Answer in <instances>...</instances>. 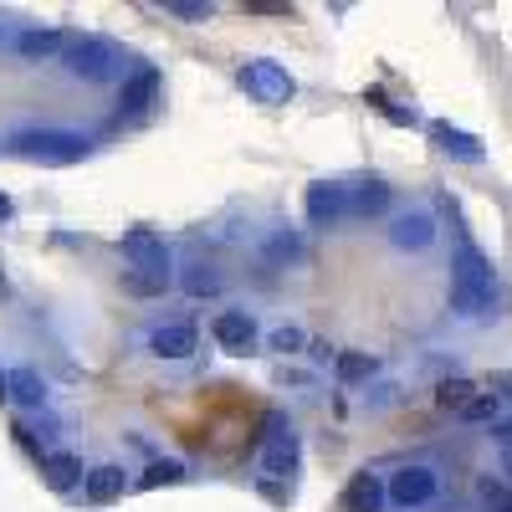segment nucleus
I'll return each mask as SVG.
<instances>
[{
    "mask_svg": "<svg viewBox=\"0 0 512 512\" xmlns=\"http://www.w3.org/2000/svg\"><path fill=\"white\" fill-rule=\"evenodd\" d=\"M492 297H497V277H492V262L472 246V241H461L456 256H451V308L461 318H482L492 308Z\"/></svg>",
    "mask_w": 512,
    "mask_h": 512,
    "instance_id": "obj_1",
    "label": "nucleus"
},
{
    "mask_svg": "<svg viewBox=\"0 0 512 512\" xmlns=\"http://www.w3.org/2000/svg\"><path fill=\"white\" fill-rule=\"evenodd\" d=\"M6 149L36 164H77L88 154V139L72 134V128H21V134L6 139Z\"/></svg>",
    "mask_w": 512,
    "mask_h": 512,
    "instance_id": "obj_2",
    "label": "nucleus"
},
{
    "mask_svg": "<svg viewBox=\"0 0 512 512\" xmlns=\"http://www.w3.org/2000/svg\"><path fill=\"white\" fill-rule=\"evenodd\" d=\"M62 62H67V72H72V77H82V82H108V77H113L118 52L108 47L103 36H77V41H67Z\"/></svg>",
    "mask_w": 512,
    "mask_h": 512,
    "instance_id": "obj_3",
    "label": "nucleus"
},
{
    "mask_svg": "<svg viewBox=\"0 0 512 512\" xmlns=\"http://www.w3.org/2000/svg\"><path fill=\"white\" fill-rule=\"evenodd\" d=\"M297 431L287 425V415H267V441H262V472L267 477H287V472H297Z\"/></svg>",
    "mask_w": 512,
    "mask_h": 512,
    "instance_id": "obj_4",
    "label": "nucleus"
},
{
    "mask_svg": "<svg viewBox=\"0 0 512 512\" xmlns=\"http://www.w3.org/2000/svg\"><path fill=\"white\" fill-rule=\"evenodd\" d=\"M123 256L134 262V272H154V277H169V246L164 236H154L149 226H134V231H123Z\"/></svg>",
    "mask_w": 512,
    "mask_h": 512,
    "instance_id": "obj_5",
    "label": "nucleus"
},
{
    "mask_svg": "<svg viewBox=\"0 0 512 512\" xmlns=\"http://www.w3.org/2000/svg\"><path fill=\"white\" fill-rule=\"evenodd\" d=\"M241 88L256 103H287L292 98V77L277 62H251V67H241Z\"/></svg>",
    "mask_w": 512,
    "mask_h": 512,
    "instance_id": "obj_6",
    "label": "nucleus"
},
{
    "mask_svg": "<svg viewBox=\"0 0 512 512\" xmlns=\"http://www.w3.org/2000/svg\"><path fill=\"white\" fill-rule=\"evenodd\" d=\"M431 497H436V472L431 466H405V472L390 477V502H400V507H425Z\"/></svg>",
    "mask_w": 512,
    "mask_h": 512,
    "instance_id": "obj_7",
    "label": "nucleus"
},
{
    "mask_svg": "<svg viewBox=\"0 0 512 512\" xmlns=\"http://www.w3.org/2000/svg\"><path fill=\"white\" fill-rule=\"evenodd\" d=\"M159 72L154 67H144V72H134L123 82V93H118V118H144L149 108H154V98H159Z\"/></svg>",
    "mask_w": 512,
    "mask_h": 512,
    "instance_id": "obj_8",
    "label": "nucleus"
},
{
    "mask_svg": "<svg viewBox=\"0 0 512 512\" xmlns=\"http://www.w3.org/2000/svg\"><path fill=\"white\" fill-rule=\"evenodd\" d=\"M303 205H308V221H313V226H333V221L349 216V190L323 180V185H308V200H303Z\"/></svg>",
    "mask_w": 512,
    "mask_h": 512,
    "instance_id": "obj_9",
    "label": "nucleus"
},
{
    "mask_svg": "<svg viewBox=\"0 0 512 512\" xmlns=\"http://www.w3.org/2000/svg\"><path fill=\"white\" fill-rule=\"evenodd\" d=\"M210 333H216V344H221L226 354H251V344H256V323H251V313H241V308L221 313L216 323H210Z\"/></svg>",
    "mask_w": 512,
    "mask_h": 512,
    "instance_id": "obj_10",
    "label": "nucleus"
},
{
    "mask_svg": "<svg viewBox=\"0 0 512 512\" xmlns=\"http://www.w3.org/2000/svg\"><path fill=\"white\" fill-rule=\"evenodd\" d=\"M195 344H200V333L190 323H164L149 333V354H159V359H190Z\"/></svg>",
    "mask_w": 512,
    "mask_h": 512,
    "instance_id": "obj_11",
    "label": "nucleus"
},
{
    "mask_svg": "<svg viewBox=\"0 0 512 512\" xmlns=\"http://www.w3.org/2000/svg\"><path fill=\"white\" fill-rule=\"evenodd\" d=\"M390 241L400 251H425L436 241V221L425 216V210H405V216H395V226H390Z\"/></svg>",
    "mask_w": 512,
    "mask_h": 512,
    "instance_id": "obj_12",
    "label": "nucleus"
},
{
    "mask_svg": "<svg viewBox=\"0 0 512 512\" xmlns=\"http://www.w3.org/2000/svg\"><path fill=\"white\" fill-rule=\"evenodd\" d=\"M41 477H47L52 492H72L77 482H88L82 477V461L67 456V451H52V456H41Z\"/></svg>",
    "mask_w": 512,
    "mask_h": 512,
    "instance_id": "obj_13",
    "label": "nucleus"
},
{
    "mask_svg": "<svg viewBox=\"0 0 512 512\" xmlns=\"http://www.w3.org/2000/svg\"><path fill=\"white\" fill-rule=\"evenodd\" d=\"M431 139L446 149V154H456V159H466V164H482V144L466 134V128H451V123H431Z\"/></svg>",
    "mask_w": 512,
    "mask_h": 512,
    "instance_id": "obj_14",
    "label": "nucleus"
},
{
    "mask_svg": "<svg viewBox=\"0 0 512 512\" xmlns=\"http://www.w3.org/2000/svg\"><path fill=\"white\" fill-rule=\"evenodd\" d=\"M379 502H384V487H379L374 472H359L344 487V512H379Z\"/></svg>",
    "mask_w": 512,
    "mask_h": 512,
    "instance_id": "obj_15",
    "label": "nucleus"
},
{
    "mask_svg": "<svg viewBox=\"0 0 512 512\" xmlns=\"http://www.w3.org/2000/svg\"><path fill=\"white\" fill-rule=\"evenodd\" d=\"M11 400L26 405V410H41L47 405V379L36 369H11Z\"/></svg>",
    "mask_w": 512,
    "mask_h": 512,
    "instance_id": "obj_16",
    "label": "nucleus"
},
{
    "mask_svg": "<svg viewBox=\"0 0 512 512\" xmlns=\"http://www.w3.org/2000/svg\"><path fill=\"white\" fill-rule=\"evenodd\" d=\"M390 210V185H379V180H369V185H359L354 195H349V216H384Z\"/></svg>",
    "mask_w": 512,
    "mask_h": 512,
    "instance_id": "obj_17",
    "label": "nucleus"
},
{
    "mask_svg": "<svg viewBox=\"0 0 512 512\" xmlns=\"http://www.w3.org/2000/svg\"><path fill=\"white\" fill-rule=\"evenodd\" d=\"M123 472L118 466H93L88 472V482H82V492H88V502H113V497H123Z\"/></svg>",
    "mask_w": 512,
    "mask_h": 512,
    "instance_id": "obj_18",
    "label": "nucleus"
},
{
    "mask_svg": "<svg viewBox=\"0 0 512 512\" xmlns=\"http://www.w3.org/2000/svg\"><path fill=\"white\" fill-rule=\"evenodd\" d=\"M16 52L21 57H57V52H67V41L57 31H21L16 36Z\"/></svg>",
    "mask_w": 512,
    "mask_h": 512,
    "instance_id": "obj_19",
    "label": "nucleus"
},
{
    "mask_svg": "<svg viewBox=\"0 0 512 512\" xmlns=\"http://www.w3.org/2000/svg\"><path fill=\"white\" fill-rule=\"evenodd\" d=\"M175 482H185V461H175V456L149 461V466H144V477H139L144 492H154V487H175Z\"/></svg>",
    "mask_w": 512,
    "mask_h": 512,
    "instance_id": "obj_20",
    "label": "nucleus"
},
{
    "mask_svg": "<svg viewBox=\"0 0 512 512\" xmlns=\"http://www.w3.org/2000/svg\"><path fill=\"white\" fill-rule=\"evenodd\" d=\"M477 395H482V390H477L472 379H446L441 390H436V405H441V410H466Z\"/></svg>",
    "mask_w": 512,
    "mask_h": 512,
    "instance_id": "obj_21",
    "label": "nucleus"
},
{
    "mask_svg": "<svg viewBox=\"0 0 512 512\" xmlns=\"http://www.w3.org/2000/svg\"><path fill=\"white\" fill-rule=\"evenodd\" d=\"M221 287H226V282H221L216 267H190V272H185V292H190V297H216Z\"/></svg>",
    "mask_w": 512,
    "mask_h": 512,
    "instance_id": "obj_22",
    "label": "nucleus"
},
{
    "mask_svg": "<svg viewBox=\"0 0 512 512\" xmlns=\"http://www.w3.org/2000/svg\"><path fill=\"white\" fill-rule=\"evenodd\" d=\"M262 251H267V262H297V256H303V236H297V231H277Z\"/></svg>",
    "mask_w": 512,
    "mask_h": 512,
    "instance_id": "obj_23",
    "label": "nucleus"
},
{
    "mask_svg": "<svg viewBox=\"0 0 512 512\" xmlns=\"http://www.w3.org/2000/svg\"><path fill=\"white\" fill-rule=\"evenodd\" d=\"M169 287V277H154V272H123V292L128 297H159Z\"/></svg>",
    "mask_w": 512,
    "mask_h": 512,
    "instance_id": "obj_24",
    "label": "nucleus"
},
{
    "mask_svg": "<svg viewBox=\"0 0 512 512\" xmlns=\"http://www.w3.org/2000/svg\"><path fill=\"white\" fill-rule=\"evenodd\" d=\"M333 369H338V379H344V384H359V379L374 374V359H369V354H338Z\"/></svg>",
    "mask_w": 512,
    "mask_h": 512,
    "instance_id": "obj_25",
    "label": "nucleus"
},
{
    "mask_svg": "<svg viewBox=\"0 0 512 512\" xmlns=\"http://www.w3.org/2000/svg\"><path fill=\"white\" fill-rule=\"evenodd\" d=\"M267 344H272L277 354H297V349L308 344V333H303V328H292V323H282V328H272V333H267Z\"/></svg>",
    "mask_w": 512,
    "mask_h": 512,
    "instance_id": "obj_26",
    "label": "nucleus"
},
{
    "mask_svg": "<svg viewBox=\"0 0 512 512\" xmlns=\"http://www.w3.org/2000/svg\"><path fill=\"white\" fill-rule=\"evenodd\" d=\"M164 11L180 16V21H210V6H205V0H169Z\"/></svg>",
    "mask_w": 512,
    "mask_h": 512,
    "instance_id": "obj_27",
    "label": "nucleus"
},
{
    "mask_svg": "<svg viewBox=\"0 0 512 512\" xmlns=\"http://www.w3.org/2000/svg\"><path fill=\"white\" fill-rule=\"evenodd\" d=\"M461 420H497V395H477L472 405L461 410Z\"/></svg>",
    "mask_w": 512,
    "mask_h": 512,
    "instance_id": "obj_28",
    "label": "nucleus"
},
{
    "mask_svg": "<svg viewBox=\"0 0 512 512\" xmlns=\"http://www.w3.org/2000/svg\"><path fill=\"white\" fill-rule=\"evenodd\" d=\"M16 216V205H11V195H0V221H11Z\"/></svg>",
    "mask_w": 512,
    "mask_h": 512,
    "instance_id": "obj_29",
    "label": "nucleus"
},
{
    "mask_svg": "<svg viewBox=\"0 0 512 512\" xmlns=\"http://www.w3.org/2000/svg\"><path fill=\"white\" fill-rule=\"evenodd\" d=\"M492 384H502V395H512V374H497Z\"/></svg>",
    "mask_w": 512,
    "mask_h": 512,
    "instance_id": "obj_30",
    "label": "nucleus"
},
{
    "mask_svg": "<svg viewBox=\"0 0 512 512\" xmlns=\"http://www.w3.org/2000/svg\"><path fill=\"white\" fill-rule=\"evenodd\" d=\"M11 395V374H0V400H6Z\"/></svg>",
    "mask_w": 512,
    "mask_h": 512,
    "instance_id": "obj_31",
    "label": "nucleus"
},
{
    "mask_svg": "<svg viewBox=\"0 0 512 512\" xmlns=\"http://www.w3.org/2000/svg\"><path fill=\"white\" fill-rule=\"evenodd\" d=\"M502 461H507V472H512V446H507V456H502Z\"/></svg>",
    "mask_w": 512,
    "mask_h": 512,
    "instance_id": "obj_32",
    "label": "nucleus"
}]
</instances>
